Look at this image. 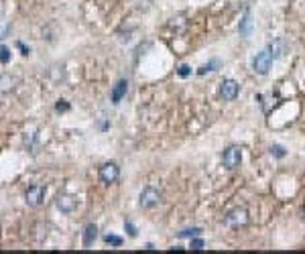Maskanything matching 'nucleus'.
I'll return each instance as SVG.
<instances>
[{
    "label": "nucleus",
    "instance_id": "obj_10",
    "mask_svg": "<svg viewBox=\"0 0 305 254\" xmlns=\"http://www.w3.org/2000/svg\"><path fill=\"white\" fill-rule=\"evenodd\" d=\"M98 238V226L96 224H88L86 228H83V236H81V242L86 248H90Z\"/></svg>",
    "mask_w": 305,
    "mask_h": 254
},
{
    "label": "nucleus",
    "instance_id": "obj_16",
    "mask_svg": "<svg viewBox=\"0 0 305 254\" xmlns=\"http://www.w3.org/2000/svg\"><path fill=\"white\" fill-rule=\"evenodd\" d=\"M10 61V49L4 47V45H0V63H8Z\"/></svg>",
    "mask_w": 305,
    "mask_h": 254
},
{
    "label": "nucleus",
    "instance_id": "obj_8",
    "mask_svg": "<svg viewBox=\"0 0 305 254\" xmlns=\"http://www.w3.org/2000/svg\"><path fill=\"white\" fill-rule=\"evenodd\" d=\"M55 206H57V210L63 212V214H74L76 208H77V199H76L74 195H70V193H61V195H57V199H55Z\"/></svg>",
    "mask_w": 305,
    "mask_h": 254
},
{
    "label": "nucleus",
    "instance_id": "obj_25",
    "mask_svg": "<svg viewBox=\"0 0 305 254\" xmlns=\"http://www.w3.org/2000/svg\"><path fill=\"white\" fill-rule=\"evenodd\" d=\"M303 219H305V208H303Z\"/></svg>",
    "mask_w": 305,
    "mask_h": 254
},
{
    "label": "nucleus",
    "instance_id": "obj_22",
    "mask_svg": "<svg viewBox=\"0 0 305 254\" xmlns=\"http://www.w3.org/2000/svg\"><path fill=\"white\" fill-rule=\"evenodd\" d=\"M218 65V61H212V63H208V65H203V67H199V73L203 75V73H206V72H214L212 70V67H216Z\"/></svg>",
    "mask_w": 305,
    "mask_h": 254
},
{
    "label": "nucleus",
    "instance_id": "obj_13",
    "mask_svg": "<svg viewBox=\"0 0 305 254\" xmlns=\"http://www.w3.org/2000/svg\"><path fill=\"white\" fill-rule=\"evenodd\" d=\"M250 27H252V21H250V12L246 10L244 19H242V23H240V35H242V37H248V35H250Z\"/></svg>",
    "mask_w": 305,
    "mask_h": 254
},
{
    "label": "nucleus",
    "instance_id": "obj_5",
    "mask_svg": "<svg viewBox=\"0 0 305 254\" xmlns=\"http://www.w3.org/2000/svg\"><path fill=\"white\" fill-rule=\"evenodd\" d=\"M98 177L102 183H106V185H112L116 183L118 179H120V167H118L116 163H104L100 167V171H98Z\"/></svg>",
    "mask_w": 305,
    "mask_h": 254
},
{
    "label": "nucleus",
    "instance_id": "obj_14",
    "mask_svg": "<svg viewBox=\"0 0 305 254\" xmlns=\"http://www.w3.org/2000/svg\"><path fill=\"white\" fill-rule=\"evenodd\" d=\"M104 242L106 244H110V246H122V238H120V236H114V234H106L104 236Z\"/></svg>",
    "mask_w": 305,
    "mask_h": 254
},
{
    "label": "nucleus",
    "instance_id": "obj_24",
    "mask_svg": "<svg viewBox=\"0 0 305 254\" xmlns=\"http://www.w3.org/2000/svg\"><path fill=\"white\" fill-rule=\"evenodd\" d=\"M6 33H8V27H2V29H0V39H4Z\"/></svg>",
    "mask_w": 305,
    "mask_h": 254
},
{
    "label": "nucleus",
    "instance_id": "obj_19",
    "mask_svg": "<svg viewBox=\"0 0 305 254\" xmlns=\"http://www.w3.org/2000/svg\"><path fill=\"white\" fill-rule=\"evenodd\" d=\"M203 246H206V244H203V240L197 238V236H193V238H191V250H203Z\"/></svg>",
    "mask_w": 305,
    "mask_h": 254
},
{
    "label": "nucleus",
    "instance_id": "obj_7",
    "mask_svg": "<svg viewBox=\"0 0 305 254\" xmlns=\"http://www.w3.org/2000/svg\"><path fill=\"white\" fill-rule=\"evenodd\" d=\"M45 193H47V189L43 187V185H33V187H29L27 193H25V201L31 208H39L45 199Z\"/></svg>",
    "mask_w": 305,
    "mask_h": 254
},
{
    "label": "nucleus",
    "instance_id": "obj_23",
    "mask_svg": "<svg viewBox=\"0 0 305 254\" xmlns=\"http://www.w3.org/2000/svg\"><path fill=\"white\" fill-rule=\"evenodd\" d=\"M16 47H19V49L23 51V55H29V53H31V49H27V47H25V45H23L21 41H19V43H16Z\"/></svg>",
    "mask_w": 305,
    "mask_h": 254
},
{
    "label": "nucleus",
    "instance_id": "obj_20",
    "mask_svg": "<svg viewBox=\"0 0 305 254\" xmlns=\"http://www.w3.org/2000/svg\"><path fill=\"white\" fill-rule=\"evenodd\" d=\"M177 73H179V77H188V75L191 73V67H190V65H179Z\"/></svg>",
    "mask_w": 305,
    "mask_h": 254
},
{
    "label": "nucleus",
    "instance_id": "obj_17",
    "mask_svg": "<svg viewBox=\"0 0 305 254\" xmlns=\"http://www.w3.org/2000/svg\"><path fill=\"white\" fill-rule=\"evenodd\" d=\"M124 230L128 232V236H130V238H137V228H134V224L130 222V219H126V222H124Z\"/></svg>",
    "mask_w": 305,
    "mask_h": 254
},
{
    "label": "nucleus",
    "instance_id": "obj_1",
    "mask_svg": "<svg viewBox=\"0 0 305 254\" xmlns=\"http://www.w3.org/2000/svg\"><path fill=\"white\" fill-rule=\"evenodd\" d=\"M242 163V148L240 146H228L224 152H222V165L228 169V171H234V169H238Z\"/></svg>",
    "mask_w": 305,
    "mask_h": 254
},
{
    "label": "nucleus",
    "instance_id": "obj_3",
    "mask_svg": "<svg viewBox=\"0 0 305 254\" xmlns=\"http://www.w3.org/2000/svg\"><path fill=\"white\" fill-rule=\"evenodd\" d=\"M273 55H270V51L268 49H265V51H261V53H257V57L252 59V70H254V73H259V75H267L268 73V70H270V65H273Z\"/></svg>",
    "mask_w": 305,
    "mask_h": 254
},
{
    "label": "nucleus",
    "instance_id": "obj_11",
    "mask_svg": "<svg viewBox=\"0 0 305 254\" xmlns=\"http://www.w3.org/2000/svg\"><path fill=\"white\" fill-rule=\"evenodd\" d=\"M267 49L270 51L273 59H279V57H283V55L287 53V43H285V39H275L273 43H268Z\"/></svg>",
    "mask_w": 305,
    "mask_h": 254
},
{
    "label": "nucleus",
    "instance_id": "obj_21",
    "mask_svg": "<svg viewBox=\"0 0 305 254\" xmlns=\"http://www.w3.org/2000/svg\"><path fill=\"white\" fill-rule=\"evenodd\" d=\"M55 110H57V112H67V110H70V104H67L65 100H59L57 104H55Z\"/></svg>",
    "mask_w": 305,
    "mask_h": 254
},
{
    "label": "nucleus",
    "instance_id": "obj_18",
    "mask_svg": "<svg viewBox=\"0 0 305 254\" xmlns=\"http://www.w3.org/2000/svg\"><path fill=\"white\" fill-rule=\"evenodd\" d=\"M270 155H275V157L283 159V157H285V148L279 146V145H273V146H270Z\"/></svg>",
    "mask_w": 305,
    "mask_h": 254
},
{
    "label": "nucleus",
    "instance_id": "obj_9",
    "mask_svg": "<svg viewBox=\"0 0 305 254\" xmlns=\"http://www.w3.org/2000/svg\"><path fill=\"white\" fill-rule=\"evenodd\" d=\"M126 92H128V81H126V79H118V81H116V86H114L112 92H110L112 104H120L122 98L126 96Z\"/></svg>",
    "mask_w": 305,
    "mask_h": 254
},
{
    "label": "nucleus",
    "instance_id": "obj_12",
    "mask_svg": "<svg viewBox=\"0 0 305 254\" xmlns=\"http://www.w3.org/2000/svg\"><path fill=\"white\" fill-rule=\"evenodd\" d=\"M16 77H12L10 73H2L0 75V92L2 94H8V92H12L14 88H16Z\"/></svg>",
    "mask_w": 305,
    "mask_h": 254
},
{
    "label": "nucleus",
    "instance_id": "obj_15",
    "mask_svg": "<svg viewBox=\"0 0 305 254\" xmlns=\"http://www.w3.org/2000/svg\"><path fill=\"white\" fill-rule=\"evenodd\" d=\"M201 234V228H185L179 232L181 238H193V236H199Z\"/></svg>",
    "mask_w": 305,
    "mask_h": 254
},
{
    "label": "nucleus",
    "instance_id": "obj_4",
    "mask_svg": "<svg viewBox=\"0 0 305 254\" xmlns=\"http://www.w3.org/2000/svg\"><path fill=\"white\" fill-rule=\"evenodd\" d=\"M248 210L246 208H234V210H230L228 214H226V218H224V222H226V226H230V228H240V226H246L248 224Z\"/></svg>",
    "mask_w": 305,
    "mask_h": 254
},
{
    "label": "nucleus",
    "instance_id": "obj_2",
    "mask_svg": "<svg viewBox=\"0 0 305 254\" xmlns=\"http://www.w3.org/2000/svg\"><path fill=\"white\" fill-rule=\"evenodd\" d=\"M161 199H163V193H161L157 187H145V189L141 191L139 203H141L143 210H152V208L159 206Z\"/></svg>",
    "mask_w": 305,
    "mask_h": 254
},
{
    "label": "nucleus",
    "instance_id": "obj_6",
    "mask_svg": "<svg viewBox=\"0 0 305 254\" xmlns=\"http://www.w3.org/2000/svg\"><path fill=\"white\" fill-rule=\"evenodd\" d=\"M238 94H240L238 81H234V79H224L222 83H220V96H222V100L234 102L236 98H238Z\"/></svg>",
    "mask_w": 305,
    "mask_h": 254
}]
</instances>
